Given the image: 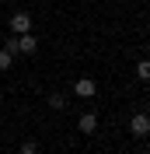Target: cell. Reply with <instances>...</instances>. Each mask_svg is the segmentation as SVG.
I'll list each match as a JSON object with an SVG mask.
<instances>
[{"label": "cell", "instance_id": "obj_1", "mask_svg": "<svg viewBox=\"0 0 150 154\" xmlns=\"http://www.w3.org/2000/svg\"><path fill=\"white\" fill-rule=\"evenodd\" d=\"M10 32H14V35L32 32V14L28 11H14V14H10Z\"/></svg>", "mask_w": 150, "mask_h": 154}, {"label": "cell", "instance_id": "obj_2", "mask_svg": "<svg viewBox=\"0 0 150 154\" xmlns=\"http://www.w3.org/2000/svg\"><path fill=\"white\" fill-rule=\"evenodd\" d=\"M129 133L133 137H150V116L147 112H136L129 119Z\"/></svg>", "mask_w": 150, "mask_h": 154}, {"label": "cell", "instance_id": "obj_3", "mask_svg": "<svg viewBox=\"0 0 150 154\" xmlns=\"http://www.w3.org/2000/svg\"><path fill=\"white\" fill-rule=\"evenodd\" d=\"M74 95L77 98H94V95H98V84H94L91 77H80V81L74 84Z\"/></svg>", "mask_w": 150, "mask_h": 154}, {"label": "cell", "instance_id": "obj_4", "mask_svg": "<svg viewBox=\"0 0 150 154\" xmlns=\"http://www.w3.org/2000/svg\"><path fill=\"white\" fill-rule=\"evenodd\" d=\"M77 130H80L84 137H91L94 130H98V116H94V112H84L80 119H77Z\"/></svg>", "mask_w": 150, "mask_h": 154}, {"label": "cell", "instance_id": "obj_5", "mask_svg": "<svg viewBox=\"0 0 150 154\" xmlns=\"http://www.w3.org/2000/svg\"><path fill=\"white\" fill-rule=\"evenodd\" d=\"M18 49H21V53H28V56H32V53H35V49H38L35 35H32V32H25V35H18Z\"/></svg>", "mask_w": 150, "mask_h": 154}, {"label": "cell", "instance_id": "obj_6", "mask_svg": "<svg viewBox=\"0 0 150 154\" xmlns=\"http://www.w3.org/2000/svg\"><path fill=\"white\" fill-rule=\"evenodd\" d=\"M136 77H140V81H150V60H140V63H136Z\"/></svg>", "mask_w": 150, "mask_h": 154}, {"label": "cell", "instance_id": "obj_7", "mask_svg": "<svg viewBox=\"0 0 150 154\" xmlns=\"http://www.w3.org/2000/svg\"><path fill=\"white\" fill-rule=\"evenodd\" d=\"M10 67H14V56L7 49H0V70H10Z\"/></svg>", "mask_w": 150, "mask_h": 154}, {"label": "cell", "instance_id": "obj_8", "mask_svg": "<svg viewBox=\"0 0 150 154\" xmlns=\"http://www.w3.org/2000/svg\"><path fill=\"white\" fill-rule=\"evenodd\" d=\"M49 105L59 112V109H66V98H63V95H49Z\"/></svg>", "mask_w": 150, "mask_h": 154}, {"label": "cell", "instance_id": "obj_9", "mask_svg": "<svg viewBox=\"0 0 150 154\" xmlns=\"http://www.w3.org/2000/svg\"><path fill=\"white\" fill-rule=\"evenodd\" d=\"M18 154H38V144L35 140H25V144H21V151Z\"/></svg>", "mask_w": 150, "mask_h": 154}, {"label": "cell", "instance_id": "obj_10", "mask_svg": "<svg viewBox=\"0 0 150 154\" xmlns=\"http://www.w3.org/2000/svg\"><path fill=\"white\" fill-rule=\"evenodd\" d=\"M4 49H7L10 56H14V53H18V35H10V38H7V42H4Z\"/></svg>", "mask_w": 150, "mask_h": 154}]
</instances>
